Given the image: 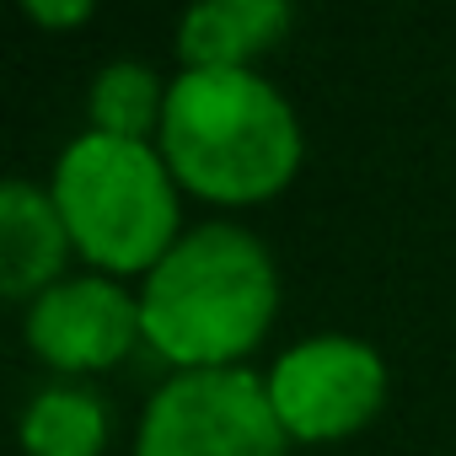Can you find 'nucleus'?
Listing matches in <instances>:
<instances>
[{
	"instance_id": "obj_1",
	"label": "nucleus",
	"mask_w": 456,
	"mask_h": 456,
	"mask_svg": "<svg viewBox=\"0 0 456 456\" xmlns=\"http://www.w3.org/2000/svg\"><path fill=\"white\" fill-rule=\"evenodd\" d=\"M280 280L269 248L242 225H199L145 274V344L183 370H225L269 333Z\"/></svg>"
},
{
	"instance_id": "obj_2",
	"label": "nucleus",
	"mask_w": 456,
	"mask_h": 456,
	"mask_svg": "<svg viewBox=\"0 0 456 456\" xmlns=\"http://www.w3.org/2000/svg\"><path fill=\"white\" fill-rule=\"evenodd\" d=\"M156 134L172 177L220 204H258L301 167L290 102L253 70H183Z\"/></svg>"
},
{
	"instance_id": "obj_3",
	"label": "nucleus",
	"mask_w": 456,
	"mask_h": 456,
	"mask_svg": "<svg viewBox=\"0 0 456 456\" xmlns=\"http://www.w3.org/2000/svg\"><path fill=\"white\" fill-rule=\"evenodd\" d=\"M54 204L86 264L108 274H151L177 248V193L172 167L145 140L81 134L54 167Z\"/></svg>"
},
{
	"instance_id": "obj_4",
	"label": "nucleus",
	"mask_w": 456,
	"mask_h": 456,
	"mask_svg": "<svg viewBox=\"0 0 456 456\" xmlns=\"http://www.w3.org/2000/svg\"><path fill=\"white\" fill-rule=\"evenodd\" d=\"M290 435L274 413L269 381L242 365L172 376L145 419L134 456H285Z\"/></svg>"
},
{
	"instance_id": "obj_5",
	"label": "nucleus",
	"mask_w": 456,
	"mask_h": 456,
	"mask_svg": "<svg viewBox=\"0 0 456 456\" xmlns=\"http://www.w3.org/2000/svg\"><path fill=\"white\" fill-rule=\"evenodd\" d=\"M274 413L290 440L301 445H328L344 435H360L381 403H387V365L365 338L322 333L274 360L264 376Z\"/></svg>"
},
{
	"instance_id": "obj_6",
	"label": "nucleus",
	"mask_w": 456,
	"mask_h": 456,
	"mask_svg": "<svg viewBox=\"0 0 456 456\" xmlns=\"http://www.w3.org/2000/svg\"><path fill=\"white\" fill-rule=\"evenodd\" d=\"M134 338H145L140 296L108 274L60 280L28 306V344L54 370H108L134 349Z\"/></svg>"
},
{
	"instance_id": "obj_7",
	"label": "nucleus",
	"mask_w": 456,
	"mask_h": 456,
	"mask_svg": "<svg viewBox=\"0 0 456 456\" xmlns=\"http://www.w3.org/2000/svg\"><path fill=\"white\" fill-rule=\"evenodd\" d=\"M65 215L54 193L12 177L0 188V290L12 301H38L49 285H60L65 253H70Z\"/></svg>"
},
{
	"instance_id": "obj_8",
	"label": "nucleus",
	"mask_w": 456,
	"mask_h": 456,
	"mask_svg": "<svg viewBox=\"0 0 456 456\" xmlns=\"http://www.w3.org/2000/svg\"><path fill=\"white\" fill-rule=\"evenodd\" d=\"M290 28V0H193L177 28L188 70H248L253 54L274 49Z\"/></svg>"
},
{
	"instance_id": "obj_9",
	"label": "nucleus",
	"mask_w": 456,
	"mask_h": 456,
	"mask_svg": "<svg viewBox=\"0 0 456 456\" xmlns=\"http://www.w3.org/2000/svg\"><path fill=\"white\" fill-rule=\"evenodd\" d=\"M28 456H102L108 445V408L86 387H49L33 397L22 419Z\"/></svg>"
},
{
	"instance_id": "obj_10",
	"label": "nucleus",
	"mask_w": 456,
	"mask_h": 456,
	"mask_svg": "<svg viewBox=\"0 0 456 456\" xmlns=\"http://www.w3.org/2000/svg\"><path fill=\"white\" fill-rule=\"evenodd\" d=\"M161 108H167V92L156 70L140 60H113L92 81V129L102 134L145 140V129H161Z\"/></svg>"
},
{
	"instance_id": "obj_11",
	"label": "nucleus",
	"mask_w": 456,
	"mask_h": 456,
	"mask_svg": "<svg viewBox=\"0 0 456 456\" xmlns=\"http://www.w3.org/2000/svg\"><path fill=\"white\" fill-rule=\"evenodd\" d=\"M22 6H28V17L38 28H76V22L92 17L97 0H22Z\"/></svg>"
}]
</instances>
